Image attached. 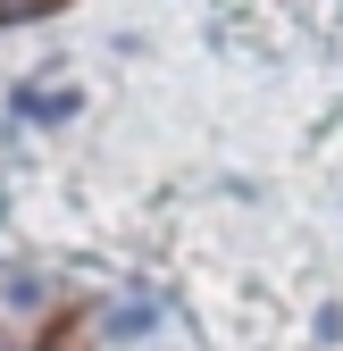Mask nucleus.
I'll return each mask as SVG.
<instances>
[{"mask_svg":"<svg viewBox=\"0 0 343 351\" xmlns=\"http://www.w3.org/2000/svg\"><path fill=\"white\" fill-rule=\"evenodd\" d=\"M151 318H159L151 301H126V310L109 318V343H134V335H151Z\"/></svg>","mask_w":343,"mask_h":351,"instance_id":"f03ea898","label":"nucleus"},{"mask_svg":"<svg viewBox=\"0 0 343 351\" xmlns=\"http://www.w3.org/2000/svg\"><path fill=\"white\" fill-rule=\"evenodd\" d=\"M0 301L25 318V310H42V276H25V268H0Z\"/></svg>","mask_w":343,"mask_h":351,"instance_id":"f257e3e1","label":"nucleus"},{"mask_svg":"<svg viewBox=\"0 0 343 351\" xmlns=\"http://www.w3.org/2000/svg\"><path fill=\"white\" fill-rule=\"evenodd\" d=\"M9 109H17V117H67V109H75V93H17Z\"/></svg>","mask_w":343,"mask_h":351,"instance_id":"7ed1b4c3","label":"nucleus"}]
</instances>
